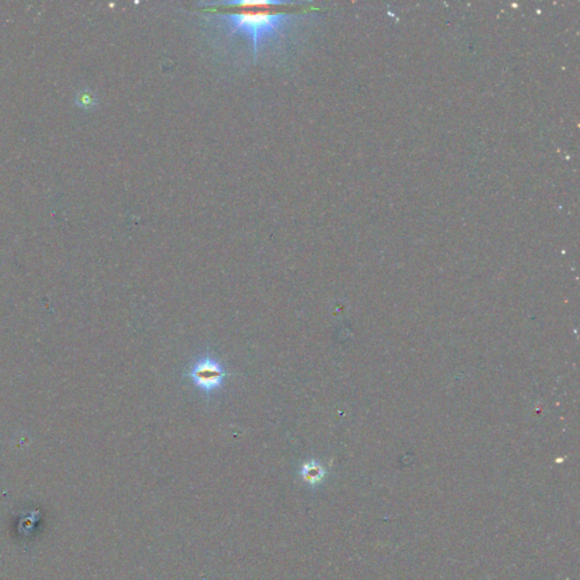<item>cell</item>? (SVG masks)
I'll return each mask as SVG.
<instances>
[{"instance_id":"5b68a950","label":"cell","mask_w":580,"mask_h":580,"mask_svg":"<svg viewBox=\"0 0 580 580\" xmlns=\"http://www.w3.org/2000/svg\"><path fill=\"white\" fill-rule=\"evenodd\" d=\"M75 102L79 108L92 109L98 103V98L91 90H81L77 94Z\"/></svg>"},{"instance_id":"277c9868","label":"cell","mask_w":580,"mask_h":580,"mask_svg":"<svg viewBox=\"0 0 580 580\" xmlns=\"http://www.w3.org/2000/svg\"><path fill=\"white\" fill-rule=\"evenodd\" d=\"M301 475L306 482L311 483V484H317L323 479L326 472H324L323 467L319 463H315V461H310L303 466Z\"/></svg>"},{"instance_id":"6da1fadb","label":"cell","mask_w":580,"mask_h":580,"mask_svg":"<svg viewBox=\"0 0 580 580\" xmlns=\"http://www.w3.org/2000/svg\"><path fill=\"white\" fill-rule=\"evenodd\" d=\"M296 14L277 13L274 10H241L239 13L216 14L206 17L213 26L225 32L227 37H241L252 46L254 63L261 49L279 42L290 28L299 23Z\"/></svg>"},{"instance_id":"3957f363","label":"cell","mask_w":580,"mask_h":580,"mask_svg":"<svg viewBox=\"0 0 580 580\" xmlns=\"http://www.w3.org/2000/svg\"><path fill=\"white\" fill-rule=\"evenodd\" d=\"M212 6H236L241 7L243 10H264L270 6H280V5H299L297 1H279V0H236V1H218L211 3Z\"/></svg>"},{"instance_id":"7a4b0ae2","label":"cell","mask_w":580,"mask_h":580,"mask_svg":"<svg viewBox=\"0 0 580 580\" xmlns=\"http://www.w3.org/2000/svg\"><path fill=\"white\" fill-rule=\"evenodd\" d=\"M186 377L192 380L195 387L210 394L221 389L227 371L219 359L206 354L194 361L188 368Z\"/></svg>"}]
</instances>
